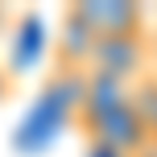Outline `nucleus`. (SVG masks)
Segmentation results:
<instances>
[{
	"label": "nucleus",
	"instance_id": "nucleus-1",
	"mask_svg": "<svg viewBox=\"0 0 157 157\" xmlns=\"http://www.w3.org/2000/svg\"><path fill=\"white\" fill-rule=\"evenodd\" d=\"M75 29L87 33V41H112V37H141L145 17L136 4H78L71 13ZM91 54V50H87Z\"/></svg>",
	"mask_w": 157,
	"mask_h": 157
}]
</instances>
